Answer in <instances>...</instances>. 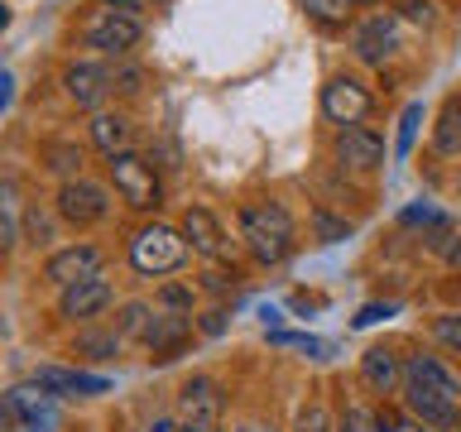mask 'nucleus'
<instances>
[{
    "instance_id": "obj_12",
    "label": "nucleus",
    "mask_w": 461,
    "mask_h": 432,
    "mask_svg": "<svg viewBox=\"0 0 461 432\" xmlns=\"http://www.w3.org/2000/svg\"><path fill=\"white\" fill-rule=\"evenodd\" d=\"M111 298H115V288L111 279H82V284H72L63 288V298H58V312L68 317V322H92V317H101L111 308Z\"/></svg>"
},
{
    "instance_id": "obj_28",
    "label": "nucleus",
    "mask_w": 461,
    "mask_h": 432,
    "mask_svg": "<svg viewBox=\"0 0 461 432\" xmlns=\"http://www.w3.org/2000/svg\"><path fill=\"white\" fill-rule=\"evenodd\" d=\"M418 121H423V101L403 106V121H399V154H409V144H413V135H418Z\"/></svg>"
},
{
    "instance_id": "obj_32",
    "label": "nucleus",
    "mask_w": 461,
    "mask_h": 432,
    "mask_svg": "<svg viewBox=\"0 0 461 432\" xmlns=\"http://www.w3.org/2000/svg\"><path fill=\"white\" fill-rule=\"evenodd\" d=\"M274 346H298V351H322L317 337H294V331H274Z\"/></svg>"
},
{
    "instance_id": "obj_4",
    "label": "nucleus",
    "mask_w": 461,
    "mask_h": 432,
    "mask_svg": "<svg viewBox=\"0 0 461 432\" xmlns=\"http://www.w3.org/2000/svg\"><path fill=\"white\" fill-rule=\"evenodd\" d=\"M5 428L10 432H49L53 428V394L39 384L5 389Z\"/></svg>"
},
{
    "instance_id": "obj_8",
    "label": "nucleus",
    "mask_w": 461,
    "mask_h": 432,
    "mask_svg": "<svg viewBox=\"0 0 461 432\" xmlns=\"http://www.w3.org/2000/svg\"><path fill=\"white\" fill-rule=\"evenodd\" d=\"M370 106H375V96L356 77H331L322 86V115L337 125H360L370 115Z\"/></svg>"
},
{
    "instance_id": "obj_10",
    "label": "nucleus",
    "mask_w": 461,
    "mask_h": 432,
    "mask_svg": "<svg viewBox=\"0 0 461 432\" xmlns=\"http://www.w3.org/2000/svg\"><path fill=\"white\" fill-rule=\"evenodd\" d=\"M221 384L207 380V374H193L183 389H178V423H221Z\"/></svg>"
},
{
    "instance_id": "obj_36",
    "label": "nucleus",
    "mask_w": 461,
    "mask_h": 432,
    "mask_svg": "<svg viewBox=\"0 0 461 432\" xmlns=\"http://www.w3.org/2000/svg\"><path fill=\"white\" fill-rule=\"evenodd\" d=\"M447 265H456V269H461V230L452 236V245H447Z\"/></svg>"
},
{
    "instance_id": "obj_31",
    "label": "nucleus",
    "mask_w": 461,
    "mask_h": 432,
    "mask_svg": "<svg viewBox=\"0 0 461 432\" xmlns=\"http://www.w3.org/2000/svg\"><path fill=\"white\" fill-rule=\"evenodd\" d=\"M380 432H432V428L418 423V418H394V413H384V418H380Z\"/></svg>"
},
{
    "instance_id": "obj_29",
    "label": "nucleus",
    "mask_w": 461,
    "mask_h": 432,
    "mask_svg": "<svg viewBox=\"0 0 461 432\" xmlns=\"http://www.w3.org/2000/svg\"><path fill=\"white\" fill-rule=\"evenodd\" d=\"M294 432H331V418H327V409H322V403H308V409L298 413Z\"/></svg>"
},
{
    "instance_id": "obj_42",
    "label": "nucleus",
    "mask_w": 461,
    "mask_h": 432,
    "mask_svg": "<svg viewBox=\"0 0 461 432\" xmlns=\"http://www.w3.org/2000/svg\"><path fill=\"white\" fill-rule=\"evenodd\" d=\"M154 5H168V0H154Z\"/></svg>"
},
{
    "instance_id": "obj_34",
    "label": "nucleus",
    "mask_w": 461,
    "mask_h": 432,
    "mask_svg": "<svg viewBox=\"0 0 461 432\" xmlns=\"http://www.w3.org/2000/svg\"><path fill=\"white\" fill-rule=\"evenodd\" d=\"M389 312H394V308H389V302H384V308H380V302H370V308H360L356 327H370V322H380V317H389Z\"/></svg>"
},
{
    "instance_id": "obj_2",
    "label": "nucleus",
    "mask_w": 461,
    "mask_h": 432,
    "mask_svg": "<svg viewBox=\"0 0 461 432\" xmlns=\"http://www.w3.org/2000/svg\"><path fill=\"white\" fill-rule=\"evenodd\" d=\"M187 259V236L183 226H144L135 230V240H130V265H135L140 274H149V279H158V274H173Z\"/></svg>"
},
{
    "instance_id": "obj_35",
    "label": "nucleus",
    "mask_w": 461,
    "mask_h": 432,
    "mask_svg": "<svg viewBox=\"0 0 461 432\" xmlns=\"http://www.w3.org/2000/svg\"><path fill=\"white\" fill-rule=\"evenodd\" d=\"M403 10H409V20H428V0H403Z\"/></svg>"
},
{
    "instance_id": "obj_37",
    "label": "nucleus",
    "mask_w": 461,
    "mask_h": 432,
    "mask_svg": "<svg viewBox=\"0 0 461 432\" xmlns=\"http://www.w3.org/2000/svg\"><path fill=\"white\" fill-rule=\"evenodd\" d=\"M106 5H111V10H121V14H135V10H140V0H106Z\"/></svg>"
},
{
    "instance_id": "obj_5",
    "label": "nucleus",
    "mask_w": 461,
    "mask_h": 432,
    "mask_svg": "<svg viewBox=\"0 0 461 432\" xmlns=\"http://www.w3.org/2000/svg\"><path fill=\"white\" fill-rule=\"evenodd\" d=\"M140 20L135 14H121V10H96L92 20H86V29H82V39L92 43V49H101L106 58H121V53H130L140 43Z\"/></svg>"
},
{
    "instance_id": "obj_20",
    "label": "nucleus",
    "mask_w": 461,
    "mask_h": 432,
    "mask_svg": "<svg viewBox=\"0 0 461 432\" xmlns=\"http://www.w3.org/2000/svg\"><path fill=\"white\" fill-rule=\"evenodd\" d=\"M183 337H187V312H154V327L144 337V346H154V356H173Z\"/></svg>"
},
{
    "instance_id": "obj_25",
    "label": "nucleus",
    "mask_w": 461,
    "mask_h": 432,
    "mask_svg": "<svg viewBox=\"0 0 461 432\" xmlns=\"http://www.w3.org/2000/svg\"><path fill=\"white\" fill-rule=\"evenodd\" d=\"M337 432H380V418H375L370 409H360V403H351V409L341 413Z\"/></svg>"
},
{
    "instance_id": "obj_11",
    "label": "nucleus",
    "mask_w": 461,
    "mask_h": 432,
    "mask_svg": "<svg viewBox=\"0 0 461 432\" xmlns=\"http://www.w3.org/2000/svg\"><path fill=\"white\" fill-rule=\"evenodd\" d=\"M337 158H341V168H351V173H370V168L384 164V140L375 135L370 125H341Z\"/></svg>"
},
{
    "instance_id": "obj_40",
    "label": "nucleus",
    "mask_w": 461,
    "mask_h": 432,
    "mask_svg": "<svg viewBox=\"0 0 461 432\" xmlns=\"http://www.w3.org/2000/svg\"><path fill=\"white\" fill-rule=\"evenodd\" d=\"M351 5H375V0H351Z\"/></svg>"
},
{
    "instance_id": "obj_18",
    "label": "nucleus",
    "mask_w": 461,
    "mask_h": 432,
    "mask_svg": "<svg viewBox=\"0 0 461 432\" xmlns=\"http://www.w3.org/2000/svg\"><path fill=\"white\" fill-rule=\"evenodd\" d=\"M130 135H135V130H130L125 115H111V111H96V115H92V144H96L106 158L125 154V149H130Z\"/></svg>"
},
{
    "instance_id": "obj_16",
    "label": "nucleus",
    "mask_w": 461,
    "mask_h": 432,
    "mask_svg": "<svg viewBox=\"0 0 461 432\" xmlns=\"http://www.w3.org/2000/svg\"><path fill=\"white\" fill-rule=\"evenodd\" d=\"M183 236H187V245H193L197 255H207V259H226L230 255L226 230H221V221H216L207 207H187L183 212Z\"/></svg>"
},
{
    "instance_id": "obj_27",
    "label": "nucleus",
    "mask_w": 461,
    "mask_h": 432,
    "mask_svg": "<svg viewBox=\"0 0 461 432\" xmlns=\"http://www.w3.org/2000/svg\"><path fill=\"white\" fill-rule=\"evenodd\" d=\"M432 337H438L442 346H452V351L461 356V317H456V312L438 317V322H432Z\"/></svg>"
},
{
    "instance_id": "obj_41",
    "label": "nucleus",
    "mask_w": 461,
    "mask_h": 432,
    "mask_svg": "<svg viewBox=\"0 0 461 432\" xmlns=\"http://www.w3.org/2000/svg\"><path fill=\"white\" fill-rule=\"evenodd\" d=\"M240 432H265V428H240Z\"/></svg>"
},
{
    "instance_id": "obj_21",
    "label": "nucleus",
    "mask_w": 461,
    "mask_h": 432,
    "mask_svg": "<svg viewBox=\"0 0 461 432\" xmlns=\"http://www.w3.org/2000/svg\"><path fill=\"white\" fill-rule=\"evenodd\" d=\"M403 374H409V380H423V384H432V389H442V394H452V399H461V380H456L447 365H438L432 356L403 360Z\"/></svg>"
},
{
    "instance_id": "obj_24",
    "label": "nucleus",
    "mask_w": 461,
    "mask_h": 432,
    "mask_svg": "<svg viewBox=\"0 0 461 432\" xmlns=\"http://www.w3.org/2000/svg\"><path fill=\"white\" fill-rule=\"evenodd\" d=\"M303 10L322 24H341L346 14H351V0H303Z\"/></svg>"
},
{
    "instance_id": "obj_3",
    "label": "nucleus",
    "mask_w": 461,
    "mask_h": 432,
    "mask_svg": "<svg viewBox=\"0 0 461 432\" xmlns=\"http://www.w3.org/2000/svg\"><path fill=\"white\" fill-rule=\"evenodd\" d=\"M111 183H115V193H121L130 207H140V212L158 207V178H154V164L144 154H135V149L115 154L111 158Z\"/></svg>"
},
{
    "instance_id": "obj_6",
    "label": "nucleus",
    "mask_w": 461,
    "mask_h": 432,
    "mask_svg": "<svg viewBox=\"0 0 461 432\" xmlns=\"http://www.w3.org/2000/svg\"><path fill=\"white\" fill-rule=\"evenodd\" d=\"M106 212H111V197H106V187H96V183H86V178H72L58 187V216L72 226H96V221H106Z\"/></svg>"
},
{
    "instance_id": "obj_9",
    "label": "nucleus",
    "mask_w": 461,
    "mask_h": 432,
    "mask_svg": "<svg viewBox=\"0 0 461 432\" xmlns=\"http://www.w3.org/2000/svg\"><path fill=\"white\" fill-rule=\"evenodd\" d=\"M101 274V250L96 245H63V250H53L49 255V265H43V279H53L58 288H72V284H82V279H96Z\"/></svg>"
},
{
    "instance_id": "obj_19",
    "label": "nucleus",
    "mask_w": 461,
    "mask_h": 432,
    "mask_svg": "<svg viewBox=\"0 0 461 432\" xmlns=\"http://www.w3.org/2000/svg\"><path fill=\"white\" fill-rule=\"evenodd\" d=\"M432 149H438L442 158H452L461 154V96L452 92L442 101V111H438V130H432Z\"/></svg>"
},
{
    "instance_id": "obj_14",
    "label": "nucleus",
    "mask_w": 461,
    "mask_h": 432,
    "mask_svg": "<svg viewBox=\"0 0 461 432\" xmlns=\"http://www.w3.org/2000/svg\"><path fill=\"white\" fill-rule=\"evenodd\" d=\"M351 49H356L360 63H375V68H380L384 58H394V49H399V24L389 20V14H370V20L356 24Z\"/></svg>"
},
{
    "instance_id": "obj_30",
    "label": "nucleus",
    "mask_w": 461,
    "mask_h": 432,
    "mask_svg": "<svg viewBox=\"0 0 461 432\" xmlns=\"http://www.w3.org/2000/svg\"><path fill=\"white\" fill-rule=\"evenodd\" d=\"M77 351L82 356H96V360H111L115 351H121V337H82Z\"/></svg>"
},
{
    "instance_id": "obj_26",
    "label": "nucleus",
    "mask_w": 461,
    "mask_h": 432,
    "mask_svg": "<svg viewBox=\"0 0 461 432\" xmlns=\"http://www.w3.org/2000/svg\"><path fill=\"white\" fill-rule=\"evenodd\" d=\"M312 226H317V240H322V245H331V240H346V236H351V226H346V221H337V216H327L322 207L312 212Z\"/></svg>"
},
{
    "instance_id": "obj_17",
    "label": "nucleus",
    "mask_w": 461,
    "mask_h": 432,
    "mask_svg": "<svg viewBox=\"0 0 461 432\" xmlns=\"http://www.w3.org/2000/svg\"><path fill=\"white\" fill-rule=\"evenodd\" d=\"M399 374H403L399 356L384 351V346H370V351L360 356V380H366V389H375V394H394Z\"/></svg>"
},
{
    "instance_id": "obj_23",
    "label": "nucleus",
    "mask_w": 461,
    "mask_h": 432,
    "mask_svg": "<svg viewBox=\"0 0 461 432\" xmlns=\"http://www.w3.org/2000/svg\"><path fill=\"white\" fill-rule=\"evenodd\" d=\"M149 327H154V308L149 302H125L121 308V337H149Z\"/></svg>"
},
{
    "instance_id": "obj_15",
    "label": "nucleus",
    "mask_w": 461,
    "mask_h": 432,
    "mask_svg": "<svg viewBox=\"0 0 461 432\" xmlns=\"http://www.w3.org/2000/svg\"><path fill=\"white\" fill-rule=\"evenodd\" d=\"M63 86H68V96L77 101V106H101L106 101V92L115 86V77H111V68L106 63H72L68 72H63Z\"/></svg>"
},
{
    "instance_id": "obj_33",
    "label": "nucleus",
    "mask_w": 461,
    "mask_h": 432,
    "mask_svg": "<svg viewBox=\"0 0 461 432\" xmlns=\"http://www.w3.org/2000/svg\"><path fill=\"white\" fill-rule=\"evenodd\" d=\"M24 230H29V236H34V245H43V240H49V236H53V226H49V221H43V216H39V212H29V216H24Z\"/></svg>"
},
{
    "instance_id": "obj_7",
    "label": "nucleus",
    "mask_w": 461,
    "mask_h": 432,
    "mask_svg": "<svg viewBox=\"0 0 461 432\" xmlns=\"http://www.w3.org/2000/svg\"><path fill=\"white\" fill-rule=\"evenodd\" d=\"M403 403H409V413L428 428H456L461 423V409H456L461 399L442 394V389H432L423 380H409V374H403Z\"/></svg>"
},
{
    "instance_id": "obj_38",
    "label": "nucleus",
    "mask_w": 461,
    "mask_h": 432,
    "mask_svg": "<svg viewBox=\"0 0 461 432\" xmlns=\"http://www.w3.org/2000/svg\"><path fill=\"white\" fill-rule=\"evenodd\" d=\"M149 432H183V423H173V418H158V423Z\"/></svg>"
},
{
    "instance_id": "obj_39",
    "label": "nucleus",
    "mask_w": 461,
    "mask_h": 432,
    "mask_svg": "<svg viewBox=\"0 0 461 432\" xmlns=\"http://www.w3.org/2000/svg\"><path fill=\"white\" fill-rule=\"evenodd\" d=\"M183 432H221L216 423H183Z\"/></svg>"
},
{
    "instance_id": "obj_22",
    "label": "nucleus",
    "mask_w": 461,
    "mask_h": 432,
    "mask_svg": "<svg viewBox=\"0 0 461 432\" xmlns=\"http://www.w3.org/2000/svg\"><path fill=\"white\" fill-rule=\"evenodd\" d=\"M43 164H49L53 173H63V178L72 183V173H82L77 140H49V144H43Z\"/></svg>"
},
{
    "instance_id": "obj_1",
    "label": "nucleus",
    "mask_w": 461,
    "mask_h": 432,
    "mask_svg": "<svg viewBox=\"0 0 461 432\" xmlns=\"http://www.w3.org/2000/svg\"><path fill=\"white\" fill-rule=\"evenodd\" d=\"M240 240L250 245L259 265H279L294 250V216L284 202H250L240 212Z\"/></svg>"
},
{
    "instance_id": "obj_13",
    "label": "nucleus",
    "mask_w": 461,
    "mask_h": 432,
    "mask_svg": "<svg viewBox=\"0 0 461 432\" xmlns=\"http://www.w3.org/2000/svg\"><path fill=\"white\" fill-rule=\"evenodd\" d=\"M34 384L49 389L53 399H96V394H106V389H111V380H101V374L63 370V365H39L34 370Z\"/></svg>"
}]
</instances>
